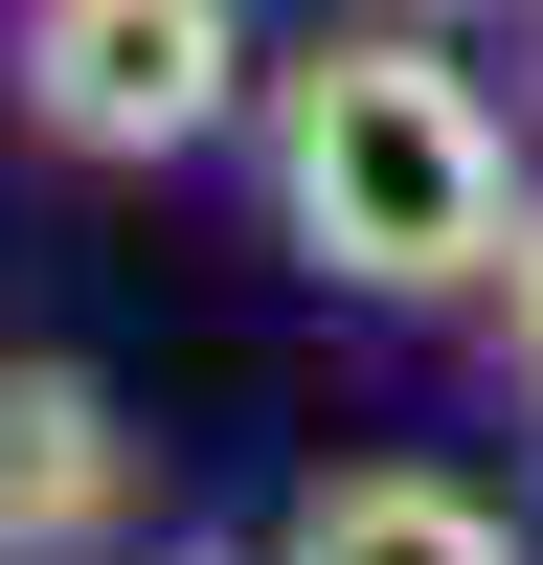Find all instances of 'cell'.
Listing matches in <instances>:
<instances>
[{
    "label": "cell",
    "mask_w": 543,
    "mask_h": 565,
    "mask_svg": "<svg viewBox=\"0 0 543 565\" xmlns=\"http://www.w3.org/2000/svg\"><path fill=\"white\" fill-rule=\"evenodd\" d=\"M407 23H430V0H407Z\"/></svg>",
    "instance_id": "6"
},
{
    "label": "cell",
    "mask_w": 543,
    "mask_h": 565,
    "mask_svg": "<svg viewBox=\"0 0 543 565\" xmlns=\"http://www.w3.org/2000/svg\"><path fill=\"white\" fill-rule=\"evenodd\" d=\"M498 362H521V407H543V204H521V249H498Z\"/></svg>",
    "instance_id": "5"
},
{
    "label": "cell",
    "mask_w": 543,
    "mask_h": 565,
    "mask_svg": "<svg viewBox=\"0 0 543 565\" xmlns=\"http://www.w3.org/2000/svg\"><path fill=\"white\" fill-rule=\"evenodd\" d=\"M272 565H521V521L453 498V476H407V452H362V476H317L272 521Z\"/></svg>",
    "instance_id": "4"
},
{
    "label": "cell",
    "mask_w": 543,
    "mask_h": 565,
    "mask_svg": "<svg viewBox=\"0 0 543 565\" xmlns=\"http://www.w3.org/2000/svg\"><path fill=\"white\" fill-rule=\"evenodd\" d=\"M136 521V407L91 362H0V565H114Z\"/></svg>",
    "instance_id": "3"
},
{
    "label": "cell",
    "mask_w": 543,
    "mask_h": 565,
    "mask_svg": "<svg viewBox=\"0 0 543 565\" xmlns=\"http://www.w3.org/2000/svg\"><path fill=\"white\" fill-rule=\"evenodd\" d=\"M249 114H272V226H295L340 295H385V317H407V295H498L521 159H498L476 68H453L430 23H317Z\"/></svg>",
    "instance_id": "1"
},
{
    "label": "cell",
    "mask_w": 543,
    "mask_h": 565,
    "mask_svg": "<svg viewBox=\"0 0 543 565\" xmlns=\"http://www.w3.org/2000/svg\"><path fill=\"white\" fill-rule=\"evenodd\" d=\"M0 68H23V136H68V159H204L272 90L226 0H23Z\"/></svg>",
    "instance_id": "2"
}]
</instances>
